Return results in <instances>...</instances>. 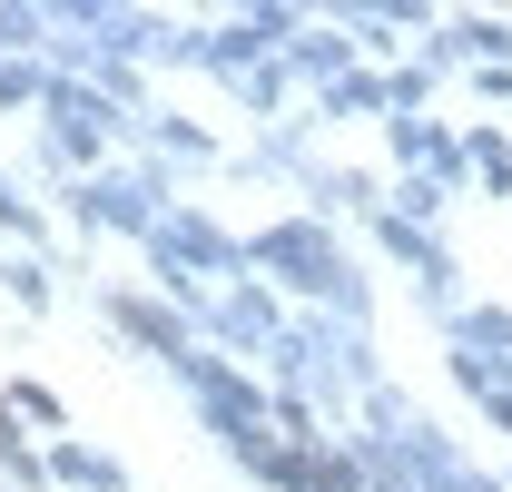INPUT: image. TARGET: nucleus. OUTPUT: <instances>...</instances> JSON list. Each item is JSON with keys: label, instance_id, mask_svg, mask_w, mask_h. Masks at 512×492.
Segmentation results:
<instances>
[{"label": "nucleus", "instance_id": "7ed1b4c3", "mask_svg": "<svg viewBox=\"0 0 512 492\" xmlns=\"http://www.w3.org/2000/svg\"><path fill=\"white\" fill-rule=\"evenodd\" d=\"M40 473H50V483H79V492H119V463H109V453H89V443H50V453H40Z\"/></svg>", "mask_w": 512, "mask_h": 492}, {"label": "nucleus", "instance_id": "f257e3e1", "mask_svg": "<svg viewBox=\"0 0 512 492\" xmlns=\"http://www.w3.org/2000/svg\"><path fill=\"white\" fill-rule=\"evenodd\" d=\"M109 325H119L128 345L168 355V365H188V355H197V345H188V315H178V306H158V296H109Z\"/></svg>", "mask_w": 512, "mask_h": 492}, {"label": "nucleus", "instance_id": "f03ea898", "mask_svg": "<svg viewBox=\"0 0 512 492\" xmlns=\"http://www.w3.org/2000/svg\"><path fill=\"white\" fill-rule=\"evenodd\" d=\"M207 325H217V335H227L237 355H256V345H276V335H286V325H276V296H266V286H237L227 306H207Z\"/></svg>", "mask_w": 512, "mask_h": 492}, {"label": "nucleus", "instance_id": "20e7f679", "mask_svg": "<svg viewBox=\"0 0 512 492\" xmlns=\"http://www.w3.org/2000/svg\"><path fill=\"white\" fill-rule=\"evenodd\" d=\"M40 79H50V69H30V60H0V109H20V99H40Z\"/></svg>", "mask_w": 512, "mask_h": 492}]
</instances>
